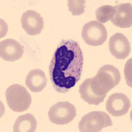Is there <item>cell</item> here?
<instances>
[{"label":"cell","instance_id":"obj_4","mask_svg":"<svg viewBox=\"0 0 132 132\" xmlns=\"http://www.w3.org/2000/svg\"><path fill=\"white\" fill-rule=\"evenodd\" d=\"M112 125L108 114L104 112L94 111L86 114L81 118L79 123V129L81 132H98Z\"/></svg>","mask_w":132,"mask_h":132},{"label":"cell","instance_id":"obj_8","mask_svg":"<svg viewBox=\"0 0 132 132\" xmlns=\"http://www.w3.org/2000/svg\"><path fill=\"white\" fill-rule=\"evenodd\" d=\"M21 24L26 32L30 36L39 35L44 28V19L35 11L28 10L22 15Z\"/></svg>","mask_w":132,"mask_h":132},{"label":"cell","instance_id":"obj_16","mask_svg":"<svg viewBox=\"0 0 132 132\" xmlns=\"http://www.w3.org/2000/svg\"><path fill=\"white\" fill-rule=\"evenodd\" d=\"M85 3L86 1L83 0H69L68 3L69 11L73 16L82 15L86 7Z\"/></svg>","mask_w":132,"mask_h":132},{"label":"cell","instance_id":"obj_1","mask_svg":"<svg viewBox=\"0 0 132 132\" xmlns=\"http://www.w3.org/2000/svg\"><path fill=\"white\" fill-rule=\"evenodd\" d=\"M83 54L79 44L72 40H62L54 52L49 66L50 81L56 91L65 93L81 79Z\"/></svg>","mask_w":132,"mask_h":132},{"label":"cell","instance_id":"obj_7","mask_svg":"<svg viewBox=\"0 0 132 132\" xmlns=\"http://www.w3.org/2000/svg\"><path fill=\"white\" fill-rule=\"evenodd\" d=\"M131 107L129 98L122 93H116L112 94L106 101V108L112 116L118 117L128 112Z\"/></svg>","mask_w":132,"mask_h":132},{"label":"cell","instance_id":"obj_17","mask_svg":"<svg viewBox=\"0 0 132 132\" xmlns=\"http://www.w3.org/2000/svg\"><path fill=\"white\" fill-rule=\"evenodd\" d=\"M131 58L129 59L124 69V73L126 75V79L127 84L131 87Z\"/></svg>","mask_w":132,"mask_h":132},{"label":"cell","instance_id":"obj_13","mask_svg":"<svg viewBox=\"0 0 132 132\" xmlns=\"http://www.w3.org/2000/svg\"><path fill=\"white\" fill-rule=\"evenodd\" d=\"M37 127V122L31 114L20 116L15 121L13 126L15 132H34Z\"/></svg>","mask_w":132,"mask_h":132},{"label":"cell","instance_id":"obj_2","mask_svg":"<svg viewBox=\"0 0 132 132\" xmlns=\"http://www.w3.org/2000/svg\"><path fill=\"white\" fill-rule=\"evenodd\" d=\"M121 75L118 68L112 65H106L99 69L97 74L89 78L90 86L96 95L105 98L110 90L118 85Z\"/></svg>","mask_w":132,"mask_h":132},{"label":"cell","instance_id":"obj_5","mask_svg":"<svg viewBox=\"0 0 132 132\" xmlns=\"http://www.w3.org/2000/svg\"><path fill=\"white\" fill-rule=\"evenodd\" d=\"M81 35L88 45L98 46L106 40L107 30L103 24L97 21H91L83 26Z\"/></svg>","mask_w":132,"mask_h":132},{"label":"cell","instance_id":"obj_3","mask_svg":"<svg viewBox=\"0 0 132 132\" xmlns=\"http://www.w3.org/2000/svg\"><path fill=\"white\" fill-rule=\"evenodd\" d=\"M5 96L8 106L14 112L26 111L31 104V96L25 87L21 85L14 84L8 87Z\"/></svg>","mask_w":132,"mask_h":132},{"label":"cell","instance_id":"obj_9","mask_svg":"<svg viewBox=\"0 0 132 132\" xmlns=\"http://www.w3.org/2000/svg\"><path fill=\"white\" fill-rule=\"evenodd\" d=\"M109 50L116 58L123 60L130 54L131 46L128 38L122 33L118 32L110 38Z\"/></svg>","mask_w":132,"mask_h":132},{"label":"cell","instance_id":"obj_11","mask_svg":"<svg viewBox=\"0 0 132 132\" xmlns=\"http://www.w3.org/2000/svg\"><path fill=\"white\" fill-rule=\"evenodd\" d=\"M115 12L110 21L114 25L120 28H129L132 25L131 3L119 4L114 7Z\"/></svg>","mask_w":132,"mask_h":132},{"label":"cell","instance_id":"obj_10","mask_svg":"<svg viewBox=\"0 0 132 132\" xmlns=\"http://www.w3.org/2000/svg\"><path fill=\"white\" fill-rule=\"evenodd\" d=\"M24 48L13 39H6L0 43V56L7 62H15L23 56Z\"/></svg>","mask_w":132,"mask_h":132},{"label":"cell","instance_id":"obj_12","mask_svg":"<svg viewBox=\"0 0 132 132\" xmlns=\"http://www.w3.org/2000/svg\"><path fill=\"white\" fill-rule=\"evenodd\" d=\"M26 86L32 92H40L47 85V78L45 73L41 69H33L29 71L26 77Z\"/></svg>","mask_w":132,"mask_h":132},{"label":"cell","instance_id":"obj_14","mask_svg":"<svg viewBox=\"0 0 132 132\" xmlns=\"http://www.w3.org/2000/svg\"><path fill=\"white\" fill-rule=\"evenodd\" d=\"M79 92L81 95V98L89 104L98 105L99 104L103 102L105 98L96 95L94 93L90 86L89 79H87L82 82V84L80 85Z\"/></svg>","mask_w":132,"mask_h":132},{"label":"cell","instance_id":"obj_6","mask_svg":"<svg viewBox=\"0 0 132 132\" xmlns=\"http://www.w3.org/2000/svg\"><path fill=\"white\" fill-rule=\"evenodd\" d=\"M76 116V108L69 102H59L50 108L48 117L52 123L64 125L70 123Z\"/></svg>","mask_w":132,"mask_h":132},{"label":"cell","instance_id":"obj_15","mask_svg":"<svg viewBox=\"0 0 132 132\" xmlns=\"http://www.w3.org/2000/svg\"><path fill=\"white\" fill-rule=\"evenodd\" d=\"M115 10L114 7L111 5H103L98 8L96 11V17L98 22L105 23L111 19Z\"/></svg>","mask_w":132,"mask_h":132}]
</instances>
